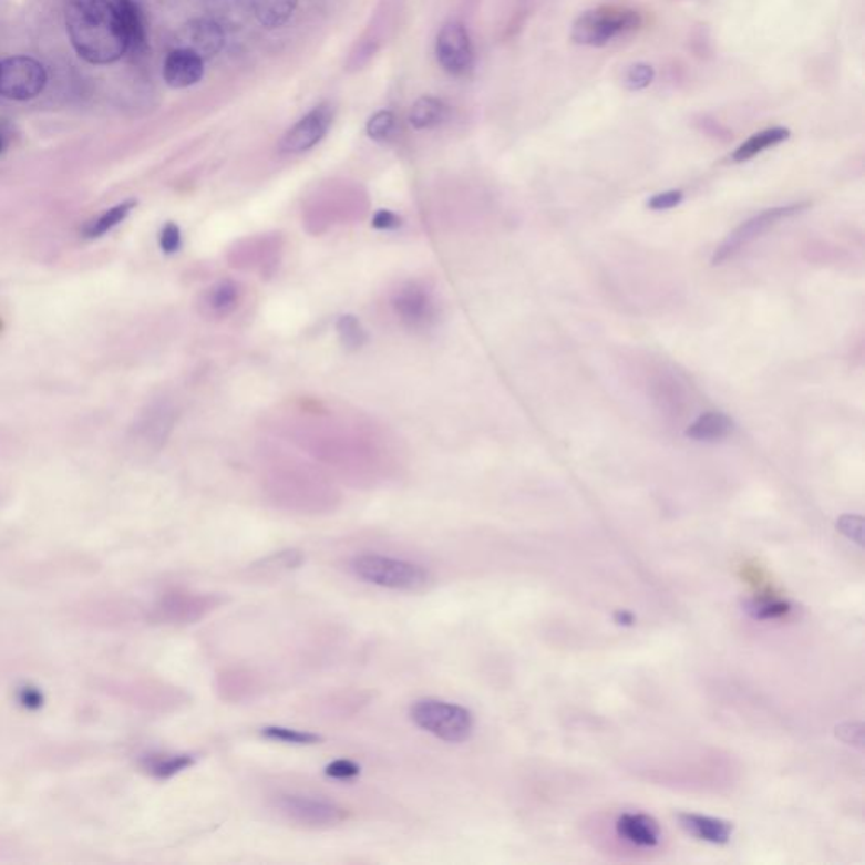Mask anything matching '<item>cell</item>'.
<instances>
[{
  "label": "cell",
  "instance_id": "cell-3",
  "mask_svg": "<svg viewBox=\"0 0 865 865\" xmlns=\"http://www.w3.org/2000/svg\"><path fill=\"white\" fill-rule=\"evenodd\" d=\"M350 570L359 580L389 590H423L431 581L430 571L423 565L392 556H356L350 563Z\"/></svg>",
  "mask_w": 865,
  "mask_h": 865
},
{
  "label": "cell",
  "instance_id": "cell-30",
  "mask_svg": "<svg viewBox=\"0 0 865 865\" xmlns=\"http://www.w3.org/2000/svg\"><path fill=\"white\" fill-rule=\"evenodd\" d=\"M325 774L336 780H349V778H356L360 774V768L356 762L349 761V759H337V761L330 762Z\"/></svg>",
  "mask_w": 865,
  "mask_h": 865
},
{
  "label": "cell",
  "instance_id": "cell-15",
  "mask_svg": "<svg viewBox=\"0 0 865 865\" xmlns=\"http://www.w3.org/2000/svg\"><path fill=\"white\" fill-rule=\"evenodd\" d=\"M734 430V421L723 413H706L688 426V439L694 442H719Z\"/></svg>",
  "mask_w": 865,
  "mask_h": 865
},
{
  "label": "cell",
  "instance_id": "cell-26",
  "mask_svg": "<svg viewBox=\"0 0 865 865\" xmlns=\"http://www.w3.org/2000/svg\"><path fill=\"white\" fill-rule=\"evenodd\" d=\"M394 114L389 111H381L372 115L368 122V134L375 143H389L395 134Z\"/></svg>",
  "mask_w": 865,
  "mask_h": 865
},
{
  "label": "cell",
  "instance_id": "cell-11",
  "mask_svg": "<svg viewBox=\"0 0 865 865\" xmlns=\"http://www.w3.org/2000/svg\"><path fill=\"white\" fill-rule=\"evenodd\" d=\"M205 60L186 48H176L164 61L163 75L173 89H188L204 79Z\"/></svg>",
  "mask_w": 865,
  "mask_h": 865
},
{
  "label": "cell",
  "instance_id": "cell-33",
  "mask_svg": "<svg viewBox=\"0 0 865 865\" xmlns=\"http://www.w3.org/2000/svg\"><path fill=\"white\" fill-rule=\"evenodd\" d=\"M9 137L8 134H6L2 128H0V154L4 153L6 147H8Z\"/></svg>",
  "mask_w": 865,
  "mask_h": 865
},
{
  "label": "cell",
  "instance_id": "cell-31",
  "mask_svg": "<svg viewBox=\"0 0 865 865\" xmlns=\"http://www.w3.org/2000/svg\"><path fill=\"white\" fill-rule=\"evenodd\" d=\"M838 529L847 535L848 538L854 542L862 543V529H864V521L858 516H844L838 519Z\"/></svg>",
  "mask_w": 865,
  "mask_h": 865
},
{
  "label": "cell",
  "instance_id": "cell-17",
  "mask_svg": "<svg viewBox=\"0 0 865 865\" xmlns=\"http://www.w3.org/2000/svg\"><path fill=\"white\" fill-rule=\"evenodd\" d=\"M790 136L791 131L786 127H771L755 132L732 153V159L735 163H744V161L752 159V157L771 150V147L780 146L781 143L790 140Z\"/></svg>",
  "mask_w": 865,
  "mask_h": 865
},
{
  "label": "cell",
  "instance_id": "cell-1",
  "mask_svg": "<svg viewBox=\"0 0 865 865\" xmlns=\"http://www.w3.org/2000/svg\"><path fill=\"white\" fill-rule=\"evenodd\" d=\"M66 31L76 53L92 64H111L128 51L114 0H70Z\"/></svg>",
  "mask_w": 865,
  "mask_h": 865
},
{
  "label": "cell",
  "instance_id": "cell-34",
  "mask_svg": "<svg viewBox=\"0 0 865 865\" xmlns=\"http://www.w3.org/2000/svg\"><path fill=\"white\" fill-rule=\"evenodd\" d=\"M617 620H627V624L635 622V619H632V616H630V614H627V612H619V614H617Z\"/></svg>",
  "mask_w": 865,
  "mask_h": 865
},
{
  "label": "cell",
  "instance_id": "cell-2",
  "mask_svg": "<svg viewBox=\"0 0 865 865\" xmlns=\"http://www.w3.org/2000/svg\"><path fill=\"white\" fill-rule=\"evenodd\" d=\"M642 14L636 9L622 6H600L588 9L575 19L571 25V41L581 47L603 48L617 38L641 29Z\"/></svg>",
  "mask_w": 865,
  "mask_h": 865
},
{
  "label": "cell",
  "instance_id": "cell-24",
  "mask_svg": "<svg viewBox=\"0 0 865 865\" xmlns=\"http://www.w3.org/2000/svg\"><path fill=\"white\" fill-rule=\"evenodd\" d=\"M262 735L271 741L285 742L289 745H315L320 744L323 738L303 730L288 729V727H266L262 729Z\"/></svg>",
  "mask_w": 865,
  "mask_h": 865
},
{
  "label": "cell",
  "instance_id": "cell-29",
  "mask_svg": "<svg viewBox=\"0 0 865 865\" xmlns=\"http://www.w3.org/2000/svg\"><path fill=\"white\" fill-rule=\"evenodd\" d=\"M683 198L684 195L681 189H670V192H662L652 196L648 202V207L656 212L670 210V208L678 207L683 202Z\"/></svg>",
  "mask_w": 865,
  "mask_h": 865
},
{
  "label": "cell",
  "instance_id": "cell-18",
  "mask_svg": "<svg viewBox=\"0 0 865 865\" xmlns=\"http://www.w3.org/2000/svg\"><path fill=\"white\" fill-rule=\"evenodd\" d=\"M122 28L128 41V50H140L146 43V28L140 6L134 0H114Z\"/></svg>",
  "mask_w": 865,
  "mask_h": 865
},
{
  "label": "cell",
  "instance_id": "cell-28",
  "mask_svg": "<svg viewBox=\"0 0 865 865\" xmlns=\"http://www.w3.org/2000/svg\"><path fill=\"white\" fill-rule=\"evenodd\" d=\"M182 230H179V227L175 222H168L159 231L161 250H163L164 254L172 256V254L178 253V250L182 249Z\"/></svg>",
  "mask_w": 865,
  "mask_h": 865
},
{
  "label": "cell",
  "instance_id": "cell-9",
  "mask_svg": "<svg viewBox=\"0 0 865 865\" xmlns=\"http://www.w3.org/2000/svg\"><path fill=\"white\" fill-rule=\"evenodd\" d=\"M395 317L411 330H426L436 321V303L431 292L418 282L401 286L392 296Z\"/></svg>",
  "mask_w": 865,
  "mask_h": 865
},
{
  "label": "cell",
  "instance_id": "cell-8",
  "mask_svg": "<svg viewBox=\"0 0 865 865\" xmlns=\"http://www.w3.org/2000/svg\"><path fill=\"white\" fill-rule=\"evenodd\" d=\"M436 58L450 75L463 76L472 72L475 63L474 44L462 22H446L436 40Z\"/></svg>",
  "mask_w": 865,
  "mask_h": 865
},
{
  "label": "cell",
  "instance_id": "cell-23",
  "mask_svg": "<svg viewBox=\"0 0 865 865\" xmlns=\"http://www.w3.org/2000/svg\"><path fill=\"white\" fill-rule=\"evenodd\" d=\"M337 333L347 350H359L368 342V333L353 315H343L337 321Z\"/></svg>",
  "mask_w": 865,
  "mask_h": 865
},
{
  "label": "cell",
  "instance_id": "cell-5",
  "mask_svg": "<svg viewBox=\"0 0 865 865\" xmlns=\"http://www.w3.org/2000/svg\"><path fill=\"white\" fill-rule=\"evenodd\" d=\"M47 70L40 61L28 56L0 61V95L9 100L37 99L47 86Z\"/></svg>",
  "mask_w": 865,
  "mask_h": 865
},
{
  "label": "cell",
  "instance_id": "cell-12",
  "mask_svg": "<svg viewBox=\"0 0 865 865\" xmlns=\"http://www.w3.org/2000/svg\"><path fill=\"white\" fill-rule=\"evenodd\" d=\"M620 838L636 847L652 848L661 841V828L652 816L645 813H624L616 822Z\"/></svg>",
  "mask_w": 865,
  "mask_h": 865
},
{
  "label": "cell",
  "instance_id": "cell-25",
  "mask_svg": "<svg viewBox=\"0 0 865 865\" xmlns=\"http://www.w3.org/2000/svg\"><path fill=\"white\" fill-rule=\"evenodd\" d=\"M656 80V70L652 64L639 61L627 66L622 75V83L629 92H642L649 89Z\"/></svg>",
  "mask_w": 865,
  "mask_h": 865
},
{
  "label": "cell",
  "instance_id": "cell-10",
  "mask_svg": "<svg viewBox=\"0 0 865 865\" xmlns=\"http://www.w3.org/2000/svg\"><path fill=\"white\" fill-rule=\"evenodd\" d=\"M333 122V109L328 104L318 105L313 111L308 112L303 119H299L281 140L282 153L299 154L317 146L327 132L330 131Z\"/></svg>",
  "mask_w": 865,
  "mask_h": 865
},
{
  "label": "cell",
  "instance_id": "cell-6",
  "mask_svg": "<svg viewBox=\"0 0 865 865\" xmlns=\"http://www.w3.org/2000/svg\"><path fill=\"white\" fill-rule=\"evenodd\" d=\"M809 208V204H793L786 205V207L768 208V210L761 212L755 217L749 218L748 222L735 228L725 240L722 246L713 254L712 264L719 266V264L725 262V260L732 259L735 254L741 253L742 247L749 246L754 243L759 237L764 236L770 228L780 224L784 218L793 217V215L800 214V212Z\"/></svg>",
  "mask_w": 865,
  "mask_h": 865
},
{
  "label": "cell",
  "instance_id": "cell-7",
  "mask_svg": "<svg viewBox=\"0 0 865 865\" xmlns=\"http://www.w3.org/2000/svg\"><path fill=\"white\" fill-rule=\"evenodd\" d=\"M279 812L298 825L310 828H327L336 826L347 818L346 810L336 803L317 800V797L298 796V794H282L276 802Z\"/></svg>",
  "mask_w": 865,
  "mask_h": 865
},
{
  "label": "cell",
  "instance_id": "cell-16",
  "mask_svg": "<svg viewBox=\"0 0 865 865\" xmlns=\"http://www.w3.org/2000/svg\"><path fill=\"white\" fill-rule=\"evenodd\" d=\"M136 208V202L134 199H127L122 204L114 205V207L107 208L104 214H100L99 217L92 218L89 224L83 228L82 236L86 240L102 239V237L111 234L112 230L124 224L127 220L128 215Z\"/></svg>",
  "mask_w": 865,
  "mask_h": 865
},
{
  "label": "cell",
  "instance_id": "cell-14",
  "mask_svg": "<svg viewBox=\"0 0 865 865\" xmlns=\"http://www.w3.org/2000/svg\"><path fill=\"white\" fill-rule=\"evenodd\" d=\"M680 825L693 837L717 845L727 844L732 837V830H734V826L730 825L729 822L712 818V816L694 815V813L680 815Z\"/></svg>",
  "mask_w": 865,
  "mask_h": 865
},
{
  "label": "cell",
  "instance_id": "cell-19",
  "mask_svg": "<svg viewBox=\"0 0 865 865\" xmlns=\"http://www.w3.org/2000/svg\"><path fill=\"white\" fill-rule=\"evenodd\" d=\"M449 117V107L436 96L424 95L414 102L410 122L414 128H431L442 124Z\"/></svg>",
  "mask_w": 865,
  "mask_h": 865
},
{
  "label": "cell",
  "instance_id": "cell-22",
  "mask_svg": "<svg viewBox=\"0 0 865 865\" xmlns=\"http://www.w3.org/2000/svg\"><path fill=\"white\" fill-rule=\"evenodd\" d=\"M790 603L786 600H780V598L762 597L752 598L748 604V612L751 614L754 619L759 620H773L781 619V617L787 616L791 612Z\"/></svg>",
  "mask_w": 865,
  "mask_h": 865
},
{
  "label": "cell",
  "instance_id": "cell-32",
  "mask_svg": "<svg viewBox=\"0 0 865 865\" xmlns=\"http://www.w3.org/2000/svg\"><path fill=\"white\" fill-rule=\"evenodd\" d=\"M372 225H374L375 228H379V230H392V228L401 227V218H399L398 215L392 214V212L379 210L378 214L374 215Z\"/></svg>",
  "mask_w": 865,
  "mask_h": 865
},
{
  "label": "cell",
  "instance_id": "cell-13",
  "mask_svg": "<svg viewBox=\"0 0 865 865\" xmlns=\"http://www.w3.org/2000/svg\"><path fill=\"white\" fill-rule=\"evenodd\" d=\"M222 47H224L222 29L215 22L198 19V21L189 22L186 28H183L182 47L178 48H186V50L207 60V58L215 56Z\"/></svg>",
  "mask_w": 865,
  "mask_h": 865
},
{
  "label": "cell",
  "instance_id": "cell-27",
  "mask_svg": "<svg viewBox=\"0 0 865 865\" xmlns=\"http://www.w3.org/2000/svg\"><path fill=\"white\" fill-rule=\"evenodd\" d=\"M193 764H195V758H193V755H164V758H156L151 762V771H153L156 776L169 778L173 776V774L179 773V771H185L186 768L193 766Z\"/></svg>",
  "mask_w": 865,
  "mask_h": 865
},
{
  "label": "cell",
  "instance_id": "cell-21",
  "mask_svg": "<svg viewBox=\"0 0 865 865\" xmlns=\"http://www.w3.org/2000/svg\"><path fill=\"white\" fill-rule=\"evenodd\" d=\"M240 295H243L240 286L230 281V279H225V281L217 282V285L208 289L205 305H207L212 313L217 315V317H225V315L236 310L240 301Z\"/></svg>",
  "mask_w": 865,
  "mask_h": 865
},
{
  "label": "cell",
  "instance_id": "cell-4",
  "mask_svg": "<svg viewBox=\"0 0 865 865\" xmlns=\"http://www.w3.org/2000/svg\"><path fill=\"white\" fill-rule=\"evenodd\" d=\"M410 717L414 725L450 744L468 741L474 734V713L439 698L418 700L411 707Z\"/></svg>",
  "mask_w": 865,
  "mask_h": 865
},
{
  "label": "cell",
  "instance_id": "cell-20",
  "mask_svg": "<svg viewBox=\"0 0 865 865\" xmlns=\"http://www.w3.org/2000/svg\"><path fill=\"white\" fill-rule=\"evenodd\" d=\"M253 6L257 21L264 28L276 29L291 19L298 0H253Z\"/></svg>",
  "mask_w": 865,
  "mask_h": 865
}]
</instances>
